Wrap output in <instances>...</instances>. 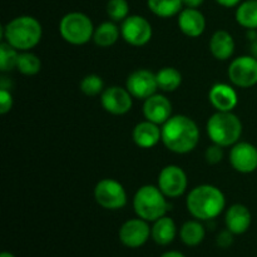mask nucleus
Masks as SVG:
<instances>
[{
	"label": "nucleus",
	"mask_w": 257,
	"mask_h": 257,
	"mask_svg": "<svg viewBox=\"0 0 257 257\" xmlns=\"http://www.w3.org/2000/svg\"><path fill=\"white\" fill-rule=\"evenodd\" d=\"M198 141V125L187 115H172L165 124H162V142L171 152L178 155L192 152L197 147Z\"/></svg>",
	"instance_id": "1"
},
{
	"label": "nucleus",
	"mask_w": 257,
	"mask_h": 257,
	"mask_svg": "<svg viewBox=\"0 0 257 257\" xmlns=\"http://www.w3.org/2000/svg\"><path fill=\"white\" fill-rule=\"evenodd\" d=\"M226 206L222 191L212 185H200L191 190L186 198L187 211L200 221H210L221 215Z\"/></svg>",
	"instance_id": "2"
},
{
	"label": "nucleus",
	"mask_w": 257,
	"mask_h": 257,
	"mask_svg": "<svg viewBox=\"0 0 257 257\" xmlns=\"http://www.w3.org/2000/svg\"><path fill=\"white\" fill-rule=\"evenodd\" d=\"M5 42L19 52H28L39 44L43 28L39 20L30 15H20L2 28Z\"/></svg>",
	"instance_id": "3"
},
{
	"label": "nucleus",
	"mask_w": 257,
	"mask_h": 257,
	"mask_svg": "<svg viewBox=\"0 0 257 257\" xmlns=\"http://www.w3.org/2000/svg\"><path fill=\"white\" fill-rule=\"evenodd\" d=\"M207 136L212 143L221 147H231L242 135V122L232 112H216L206 124Z\"/></svg>",
	"instance_id": "4"
},
{
	"label": "nucleus",
	"mask_w": 257,
	"mask_h": 257,
	"mask_svg": "<svg viewBox=\"0 0 257 257\" xmlns=\"http://www.w3.org/2000/svg\"><path fill=\"white\" fill-rule=\"evenodd\" d=\"M133 208L140 218L155 222L167 213L170 205L167 197L158 186L145 185L140 187L133 197Z\"/></svg>",
	"instance_id": "5"
},
{
	"label": "nucleus",
	"mask_w": 257,
	"mask_h": 257,
	"mask_svg": "<svg viewBox=\"0 0 257 257\" xmlns=\"http://www.w3.org/2000/svg\"><path fill=\"white\" fill-rule=\"evenodd\" d=\"M94 25L84 13L72 12L65 14L59 22V33L63 39L73 45H83L93 39Z\"/></svg>",
	"instance_id": "6"
},
{
	"label": "nucleus",
	"mask_w": 257,
	"mask_h": 257,
	"mask_svg": "<svg viewBox=\"0 0 257 257\" xmlns=\"http://www.w3.org/2000/svg\"><path fill=\"white\" fill-rule=\"evenodd\" d=\"M94 198L100 207L117 211L127 205V192L120 182L113 178L100 180L94 187Z\"/></svg>",
	"instance_id": "7"
},
{
	"label": "nucleus",
	"mask_w": 257,
	"mask_h": 257,
	"mask_svg": "<svg viewBox=\"0 0 257 257\" xmlns=\"http://www.w3.org/2000/svg\"><path fill=\"white\" fill-rule=\"evenodd\" d=\"M228 79L238 88H251L257 84V59L252 55L235 58L228 65Z\"/></svg>",
	"instance_id": "8"
},
{
	"label": "nucleus",
	"mask_w": 257,
	"mask_h": 257,
	"mask_svg": "<svg viewBox=\"0 0 257 257\" xmlns=\"http://www.w3.org/2000/svg\"><path fill=\"white\" fill-rule=\"evenodd\" d=\"M152 25L142 15H128L120 25V35L128 44L143 47L152 39Z\"/></svg>",
	"instance_id": "9"
},
{
	"label": "nucleus",
	"mask_w": 257,
	"mask_h": 257,
	"mask_svg": "<svg viewBox=\"0 0 257 257\" xmlns=\"http://www.w3.org/2000/svg\"><path fill=\"white\" fill-rule=\"evenodd\" d=\"M188 181L185 171L176 165H168L158 175V188L168 198H177L186 192Z\"/></svg>",
	"instance_id": "10"
},
{
	"label": "nucleus",
	"mask_w": 257,
	"mask_h": 257,
	"mask_svg": "<svg viewBox=\"0 0 257 257\" xmlns=\"http://www.w3.org/2000/svg\"><path fill=\"white\" fill-rule=\"evenodd\" d=\"M119 241L130 248L142 247L151 237V227L148 221L143 218H131L119 228Z\"/></svg>",
	"instance_id": "11"
},
{
	"label": "nucleus",
	"mask_w": 257,
	"mask_h": 257,
	"mask_svg": "<svg viewBox=\"0 0 257 257\" xmlns=\"http://www.w3.org/2000/svg\"><path fill=\"white\" fill-rule=\"evenodd\" d=\"M125 88L132 94L133 98L145 100L157 92V77H156L155 73L148 69L135 70L128 75Z\"/></svg>",
	"instance_id": "12"
},
{
	"label": "nucleus",
	"mask_w": 257,
	"mask_h": 257,
	"mask_svg": "<svg viewBox=\"0 0 257 257\" xmlns=\"http://www.w3.org/2000/svg\"><path fill=\"white\" fill-rule=\"evenodd\" d=\"M100 103L102 107L110 114L122 115L132 109L133 97L127 88L112 85L103 90L100 94Z\"/></svg>",
	"instance_id": "13"
},
{
	"label": "nucleus",
	"mask_w": 257,
	"mask_h": 257,
	"mask_svg": "<svg viewBox=\"0 0 257 257\" xmlns=\"http://www.w3.org/2000/svg\"><path fill=\"white\" fill-rule=\"evenodd\" d=\"M230 163L240 173H252L257 170V147L252 143L237 142L230 151Z\"/></svg>",
	"instance_id": "14"
},
{
	"label": "nucleus",
	"mask_w": 257,
	"mask_h": 257,
	"mask_svg": "<svg viewBox=\"0 0 257 257\" xmlns=\"http://www.w3.org/2000/svg\"><path fill=\"white\" fill-rule=\"evenodd\" d=\"M143 115L150 122L162 125L172 117V103L166 95L153 94L145 99L143 103Z\"/></svg>",
	"instance_id": "15"
},
{
	"label": "nucleus",
	"mask_w": 257,
	"mask_h": 257,
	"mask_svg": "<svg viewBox=\"0 0 257 257\" xmlns=\"http://www.w3.org/2000/svg\"><path fill=\"white\" fill-rule=\"evenodd\" d=\"M208 99L217 112H232L238 103L236 90L226 83L213 84L208 93Z\"/></svg>",
	"instance_id": "16"
},
{
	"label": "nucleus",
	"mask_w": 257,
	"mask_h": 257,
	"mask_svg": "<svg viewBox=\"0 0 257 257\" xmlns=\"http://www.w3.org/2000/svg\"><path fill=\"white\" fill-rule=\"evenodd\" d=\"M177 17L178 28L183 34L190 38H197L203 34L206 29V19L200 10L185 8Z\"/></svg>",
	"instance_id": "17"
},
{
	"label": "nucleus",
	"mask_w": 257,
	"mask_h": 257,
	"mask_svg": "<svg viewBox=\"0 0 257 257\" xmlns=\"http://www.w3.org/2000/svg\"><path fill=\"white\" fill-rule=\"evenodd\" d=\"M252 222V216L250 210L245 205L235 203L226 211L225 223L226 228L233 235H242L250 228Z\"/></svg>",
	"instance_id": "18"
},
{
	"label": "nucleus",
	"mask_w": 257,
	"mask_h": 257,
	"mask_svg": "<svg viewBox=\"0 0 257 257\" xmlns=\"http://www.w3.org/2000/svg\"><path fill=\"white\" fill-rule=\"evenodd\" d=\"M132 137L138 147L146 150L153 148L160 143V141H162V128H160V125L156 123L146 119L133 128Z\"/></svg>",
	"instance_id": "19"
},
{
	"label": "nucleus",
	"mask_w": 257,
	"mask_h": 257,
	"mask_svg": "<svg viewBox=\"0 0 257 257\" xmlns=\"http://www.w3.org/2000/svg\"><path fill=\"white\" fill-rule=\"evenodd\" d=\"M210 52L217 60H227L235 52V40L226 30H217L210 40Z\"/></svg>",
	"instance_id": "20"
},
{
	"label": "nucleus",
	"mask_w": 257,
	"mask_h": 257,
	"mask_svg": "<svg viewBox=\"0 0 257 257\" xmlns=\"http://www.w3.org/2000/svg\"><path fill=\"white\" fill-rule=\"evenodd\" d=\"M176 235H177V227H176L175 221L168 216L158 218L153 222L151 227V237L157 245L167 246L173 242Z\"/></svg>",
	"instance_id": "21"
},
{
	"label": "nucleus",
	"mask_w": 257,
	"mask_h": 257,
	"mask_svg": "<svg viewBox=\"0 0 257 257\" xmlns=\"http://www.w3.org/2000/svg\"><path fill=\"white\" fill-rule=\"evenodd\" d=\"M120 29L117 27L115 22H104L98 25L94 29L93 40L100 48L112 47L119 39Z\"/></svg>",
	"instance_id": "22"
},
{
	"label": "nucleus",
	"mask_w": 257,
	"mask_h": 257,
	"mask_svg": "<svg viewBox=\"0 0 257 257\" xmlns=\"http://www.w3.org/2000/svg\"><path fill=\"white\" fill-rule=\"evenodd\" d=\"M205 226L200 222V220L187 221V222L183 223L180 230L181 241L186 246H190V247H195V246L200 245L205 240Z\"/></svg>",
	"instance_id": "23"
},
{
	"label": "nucleus",
	"mask_w": 257,
	"mask_h": 257,
	"mask_svg": "<svg viewBox=\"0 0 257 257\" xmlns=\"http://www.w3.org/2000/svg\"><path fill=\"white\" fill-rule=\"evenodd\" d=\"M236 22L246 29L257 30V0H246L237 5L235 13Z\"/></svg>",
	"instance_id": "24"
},
{
	"label": "nucleus",
	"mask_w": 257,
	"mask_h": 257,
	"mask_svg": "<svg viewBox=\"0 0 257 257\" xmlns=\"http://www.w3.org/2000/svg\"><path fill=\"white\" fill-rule=\"evenodd\" d=\"M147 7L156 17L167 18L176 17L183 8L182 0H147Z\"/></svg>",
	"instance_id": "25"
},
{
	"label": "nucleus",
	"mask_w": 257,
	"mask_h": 257,
	"mask_svg": "<svg viewBox=\"0 0 257 257\" xmlns=\"http://www.w3.org/2000/svg\"><path fill=\"white\" fill-rule=\"evenodd\" d=\"M158 83V89L163 92H175L182 83V74L173 67H165L156 73Z\"/></svg>",
	"instance_id": "26"
},
{
	"label": "nucleus",
	"mask_w": 257,
	"mask_h": 257,
	"mask_svg": "<svg viewBox=\"0 0 257 257\" xmlns=\"http://www.w3.org/2000/svg\"><path fill=\"white\" fill-rule=\"evenodd\" d=\"M17 69L24 75H35L42 69V62L32 52H20L19 58H18Z\"/></svg>",
	"instance_id": "27"
},
{
	"label": "nucleus",
	"mask_w": 257,
	"mask_h": 257,
	"mask_svg": "<svg viewBox=\"0 0 257 257\" xmlns=\"http://www.w3.org/2000/svg\"><path fill=\"white\" fill-rule=\"evenodd\" d=\"M19 50L7 42L0 43V70L2 72H12L17 69Z\"/></svg>",
	"instance_id": "28"
},
{
	"label": "nucleus",
	"mask_w": 257,
	"mask_h": 257,
	"mask_svg": "<svg viewBox=\"0 0 257 257\" xmlns=\"http://www.w3.org/2000/svg\"><path fill=\"white\" fill-rule=\"evenodd\" d=\"M80 90L88 97H95L102 94L104 90V82L102 78L97 74H88L82 79L79 84Z\"/></svg>",
	"instance_id": "29"
},
{
	"label": "nucleus",
	"mask_w": 257,
	"mask_h": 257,
	"mask_svg": "<svg viewBox=\"0 0 257 257\" xmlns=\"http://www.w3.org/2000/svg\"><path fill=\"white\" fill-rule=\"evenodd\" d=\"M105 10L112 22H123L130 15V4L127 0H108Z\"/></svg>",
	"instance_id": "30"
},
{
	"label": "nucleus",
	"mask_w": 257,
	"mask_h": 257,
	"mask_svg": "<svg viewBox=\"0 0 257 257\" xmlns=\"http://www.w3.org/2000/svg\"><path fill=\"white\" fill-rule=\"evenodd\" d=\"M222 148L223 147L215 145V143H213L212 146H210V147H207V150H206L205 152L206 162H207L208 165H217V163H220L223 158Z\"/></svg>",
	"instance_id": "31"
},
{
	"label": "nucleus",
	"mask_w": 257,
	"mask_h": 257,
	"mask_svg": "<svg viewBox=\"0 0 257 257\" xmlns=\"http://www.w3.org/2000/svg\"><path fill=\"white\" fill-rule=\"evenodd\" d=\"M13 108V95L7 88L0 89V113L7 114Z\"/></svg>",
	"instance_id": "32"
},
{
	"label": "nucleus",
	"mask_w": 257,
	"mask_h": 257,
	"mask_svg": "<svg viewBox=\"0 0 257 257\" xmlns=\"http://www.w3.org/2000/svg\"><path fill=\"white\" fill-rule=\"evenodd\" d=\"M233 233L231 231H228L226 228L225 231L220 232L217 235V238H216V242H217L218 247H222V248H228L233 243Z\"/></svg>",
	"instance_id": "33"
},
{
	"label": "nucleus",
	"mask_w": 257,
	"mask_h": 257,
	"mask_svg": "<svg viewBox=\"0 0 257 257\" xmlns=\"http://www.w3.org/2000/svg\"><path fill=\"white\" fill-rule=\"evenodd\" d=\"M182 2H183V7L198 9V8L203 4V2H205V0H182Z\"/></svg>",
	"instance_id": "34"
},
{
	"label": "nucleus",
	"mask_w": 257,
	"mask_h": 257,
	"mask_svg": "<svg viewBox=\"0 0 257 257\" xmlns=\"http://www.w3.org/2000/svg\"><path fill=\"white\" fill-rule=\"evenodd\" d=\"M216 3L220 4L221 7L233 8V7H237V5L241 3V0H216Z\"/></svg>",
	"instance_id": "35"
},
{
	"label": "nucleus",
	"mask_w": 257,
	"mask_h": 257,
	"mask_svg": "<svg viewBox=\"0 0 257 257\" xmlns=\"http://www.w3.org/2000/svg\"><path fill=\"white\" fill-rule=\"evenodd\" d=\"M161 257H186L183 255L182 252H180V251H167V252H165L163 255H161Z\"/></svg>",
	"instance_id": "36"
},
{
	"label": "nucleus",
	"mask_w": 257,
	"mask_h": 257,
	"mask_svg": "<svg viewBox=\"0 0 257 257\" xmlns=\"http://www.w3.org/2000/svg\"><path fill=\"white\" fill-rule=\"evenodd\" d=\"M250 52H251V55H252L253 58H256V59H257V39L252 40V42H251Z\"/></svg>",
	"instance_id": "37"
},
{
	"label": "nucleus",
	"mask_w": 257,
	"mask_h": 257,
	"mask_svg": "<svg viewBox=\"0 0 257 257\" xmlns=\"http://www.w3.org/2000/svg\"><path fill=\"white\" fill-rule=\"evenodd\" d=\"M0 257H15L12 252H8V251H4V252L0 253Z\"/></svg>",
	"instance_id": "38"
}]
</instances>
